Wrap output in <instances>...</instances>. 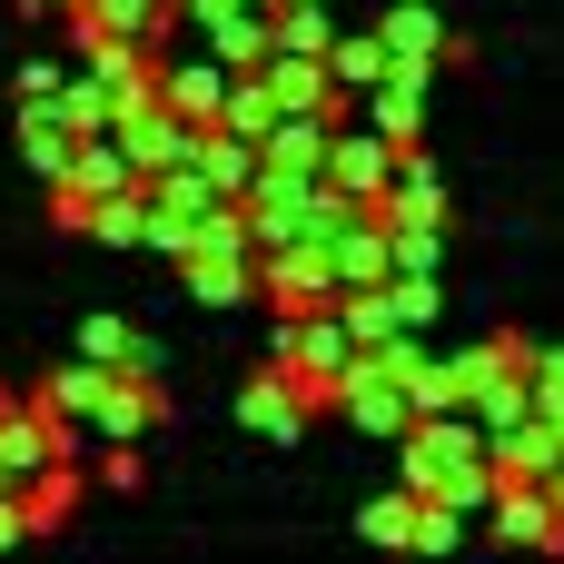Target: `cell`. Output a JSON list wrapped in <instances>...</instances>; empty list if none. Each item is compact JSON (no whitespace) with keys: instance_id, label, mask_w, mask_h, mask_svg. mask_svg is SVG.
Segmentation results:
<instances>
[{"instance_id":"cell-8","label":"cell","mask_w":564,"mask_h":564,"mask_svg":"<svg viewBox=\"0 0 564 564\" xmlns=\"http://www.w3.org/2000/svg\"><path fill=\"white\" fill-rule=\"evenodd\" d=\"M377 40H387V79H397V69H426V59H436V10H387Z\"/></svg>"},{"instance_id":"cell-11","label":"cell","mask_w":564,"mask_h":564,"mask_svg":"<svg viewBox=\"0 0 564 564\" xmlns=\"http://www.w3.org/2000/svg\"><path fill=\"white\" fill-rule=\"evenodd\" d=\"M20 535H30V506H20V496H0V545H20Z\"/></svg>"},{"instance_id":"cell-3","label":"cell","mask_w":564,"mask_h":564,"mask_svg":"<svg viewBox=\"0 0 564 564\" xmlns=\"http://www.w3.org/2000/svg\"><path fill=\"white\" fill-rule=\"evenodd\" d=\"M307 406H317V397H307L288 367H268V377H248V397H238V426H248V436H268V446H288V436L307 426Z\"/></svg>"},{"instance_id":"cell-1","label":"cell","mask_w":564,"mask_h":564,"mask_svg":"<svg viewBox=\"0 0 564 564\" xmlns=\"http://www.w3.org/2000/svg\"><path fill=\"white\" fill-rule=\"evenodd\" d=\"M406 496L446 506V516H486L496 506V466H486V436L466 416H416L406 426Z\"/></svg>"},{"instance_id":"cell-12","label":"cell","mask_w":564,"mask_h":564,"mask_svg":"<svg viewBox=\"0 0 564 564\" xmlns=\"http://www.w3.org/2000/svg\"><path fill=\"white\" fill-rule=\"evenodd\" d=\"M30 10H79V0H30Z\"/></svg>"},{"instance_id":"cell-2","label":"cell","mask_w":564,"mask_h":564,"mask_svg":"<svg viewBox=\"0 0 564 564\" xmlns=\"http://www.w3.org/2000/svg\"><path fill=\"white\" fill-rule=\"evenodd\" d=\"M397 159H406V149H387L377 129H327V169H317V178H327L337 198H377V188L397 178Z\"/></svg>"},{"instance_id":"cell-9","label":"cell","mask_w":564,"mask_h":564,"mask_svg":"<svg viewBox=\"0 0 564 564\" xmlns=\"http://www.w3.org/2000/svg\"><path fill=\"white\" fill-rule=\"evenodd\" d=\"M387 79V40H327V89H377Z\"/></svg>"},{"instance_id":"cell-4","label":"cell","mask_w":564,"mask_h":564,"mask_svg":"<svg viewBox=\"0 0 564 564\" xmlns=\"http://www.w3.org/2000/svg\"><path fill=\"white\" fill-rule=\"evenodd\" d=\"M456 525H466V516H446V506H426V496H387V506H367V535H377V545H416V555H446Z\"/></svg>"},{"instance_id":"cell-5","label":"cell","mask_w":564,"mask_h":564,"mask_svg":"<svg viewBox=\"0 0 564 564\" xmlns=\"http://www.w3.org/2000/svg\"><path fill=\"white\" fill-rule=\"evenodd\" d=\"M228 59H178V69H159V109H178L188 129H208L218 109H228Z\"/></svg>"},{"instance_id":"cell-10","label":"cell","mask_w":564,"mask_h":564,"mask_svg":"<svg viewBox=\"0 0 564 564\" xmlns=\"http://www.w3.org/2000/svg\"><path fill=\"white\" fill-rule=\"evenodd\" d=\"M525 406L564 436V347H555V357H525Z\"/></svg>"},{"instance_id":"cell-7","label":"cell","mask_w":564,"mask_h":564,"mask_svg":"<svg viewBox=\"0 0 564 564\" xmlns=\"http://www.w3.org/2000/svg\"><path fill=\"white\" fill-rule=\"evenodd\" d=\"M486 516H496V535H506V545H564V516H555V496H545V486H496V506H486Z\"/></svg>"},{"instance_id":"cell-6","label":"cell","mask_w":564,"mask_h":564,"mask_svg":"<svg viewBox=\"0 0 564 564\" xmlns=\"http://www.w3.org/2000/svg\"><path fill=\"white\" fill-rule=\"evenodd\" d=\"M268 288H278V307H288V317L337 307V278H327V258H317V248H278V258H268Z\"/></svg>"}]
</instances>
